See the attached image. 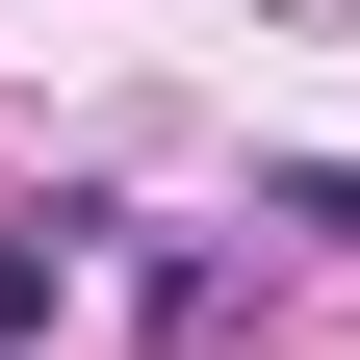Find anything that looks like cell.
<instances>
[{"label": "cell", "mask_w": 360, "mask_h": 360, "mask_svg": "<svg viewBox=\"0 0 360 360\" xmlns=\"http://www.w3.org/2000/svg\"><path fill=\"white\" fill-rule=\"evenodd\" d=\"M52 283H77V232H0V360L52 335Z\"/></svg>", "instance_id": "1"}, {"label": "cell", "mask_w": 360, "mask_h": 360, "mask_svg": "<svg viewBox=\"0 0 360 360\" xmlns=\"http://www.w3.org/2000/svg\"><path fill=\"white\" fill-rule=\"evenodd\" d=\"M257 232H360V180H257Z\"/></svg>", "instance_id": "2"}]
</instances>
